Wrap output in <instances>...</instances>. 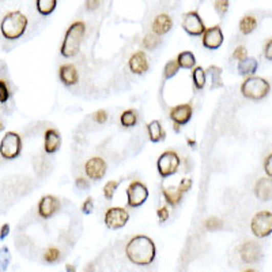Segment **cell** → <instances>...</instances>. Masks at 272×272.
<instances>
[{
    "label": "cell",
    "instance_id": "obj_25",
    "mask_svg": "<svg viewBox=\"0 0 272 272\" xmlns=\"http://www.w3.org/2000/svg\"><path fill=\"white\" fill-rule=\"evenodd\" d=\"M205 71V75H208L211 78V90H215V89H219V87L223 86V82H222V70L217 66H210Z\"/></svg>",
    "mask_w": 272,
    "mask_h": 272
},
{
    "label": "cell",
    "instance_id": "obj_8",
    "mask_svg": "<svg viewBox=\"0 0 272 272\" xmlns=\"http://www.w3.org/2000/svg\"><path fill=\"white\" fill-rule=\"evenodd\" d=\"M149 190L147 186L140 181H132L127 188V201L132 208L140 207L147 201Z\"/></svg>",
    "mask_w": 272,
    "mask_h": 272
},
{
    "label": "cell",
    "instance_id": "obj_35",
    "mask_svg": "<svg viewBox=\"0 0 272 272\" xmlns=\"http://www.w3.org/2000/svg\"><path fill=\"white\" fill-rule=\"evenodd\" d=\"M214 7H215L218 15L223 16L229 10V2L227 0H218V2H214Z\"/></svg>",
    "mask_w": 272,
    "mask_h": 272
},
{
    "label": "cell",
    "instance_id": "obj_49",
    "mask_svg": "<svg viewBox=\"0 0 272 272\" xmlns=\"http://www.w3.org/2000/svg\"><path fill=\"white\" fill-rule=\"evenodd\" d=\"M188 143H190V144H192V146H195V144H196V143H195V140H191V139H188Z\"/></svg>",
    "mask_w": 272,
    "mask_h": 272
},
{
    "label": "cell",
    "instance_id": "obj_39",
    "mask_svg": "<svg viewBox=\"0 0 272 272\" xmlns=\"http://www.w3.org/2000/svg\"><path fill=\"white\" fill-rule=\"evenodd\" d=\"M233 57L236 60H238V61L246 59V57H248V51H246V48L240 45V47L237 48L236 51L233 52Z\"/></svg>",
    "mask_w": 272,
    "mask_h": 272
},
{
    "label": "cell",
    "instance_id": "obj_42",
    "mask_svg": "<svg viewBox=\"0 0 272 272\" xmlns=\"http://www.w3.org/2000/svg\"><path fill=\"white\" fill-rule=\"evenodd\" d=\"M93 117H94L95 121L99 122V124H103V122H105L108 120L107 112L103 111V109H99V111L95 112L94 115H93Z\"/></svg>",
    "mask_w": 272,
    "mask_h": 272
},
{
    "label": "cell",
    "instance_id": "obj_36",
    "mask_svg": "<svg viewBox=\"0 0 272 272\" xmlns=\"http://www.w3.org/2000/svg\"><path fill=\"white\" fill-rule=\"evenodd\" d=\"M10 98V90H8V86L6 80L0 79V102L6 103Z\"/></svg>",
    "mask_w": 272,
    "mask_h": 272
},
{
    "label": "cell",
    "instance_id": "obj_51",
    "mask_svg": "<svg viewBox=\"0 0 272 272\" xmlns=\"http://www.w3.org/2000/svg\"><path fill=\"white\" fill-rule=\"evenodd\" d=\"M244 272H256V271H255V269L249 268V269H246V271H244Z\"/></svg>",
    "mask_w": 272,
    "mask_h": 272
},
{
    "label": "cell",
    "instance_id": "obj_15",
    "mask_svg": "<svg viewBox=\"0 0 272 272\" xmlns=\"http://www.w3.org/2000/svg\"><path fill=\"white\" fill-rule=\"evenodd\" d=\"M240 256L241 260L244 261V263H246V264L256 263L261 256L260 245L256 244L255 241H246V242L242 244V246H241Z\"/></svg>",
    "mask_w": 272,
    "mask_h": 272
},
{
    "label": "cell",
    "instance_id": "obj_28",
    "mask_svg": "<svg viewBox=\"0 0 272 272\" xmlns=\"http://www.w3.org/2000/svg\"><path fill=\"white\" fill-rule=\"evenodd\" d=\"M120 122H121L122 127H128V128L136 125V122H138L136 112L134 109H128V111L122 112L121 117H120Z\"/></svg>",
    "mask_w": 272,
    "mask_h": 272
},
{
    "label": "cell",
    "instance_id": "obj_30",
    "mask_svg": "<svg viewBox=\"0 0 272 272\" xmlns=\"http://www.w3.org/2000/svg\"><path fill=\"white\" fill-rule=\"evenodd\" d=\"M10 261H11L10 249H8L7 246H3V248L0 249V272L7 271Z\"/></svg>",
    "mask_w": 272,
    "mask_h": 272
},
{
    "label": "cell",
    "instance_id": "obj_11",
    "mask_svg": "<svg viewBox=\"0 0 272 272\" xmlns=\"http://www.w3.org/2000/svg\"><path fill=\"white\" fill-rule=\"evenodd\" d=\"M107 162L99 157L90 158L85 165V172H86L87 177L90 180H95V181L101 180L107 174Z\"/></svg>",
    "mask_w": 272,
    "mask_h": 272
},
{
    "label": "cell",
    "instance_id": "obj_48",
    "mask_svg": "<svg viewBox=\"0 0 272 272\" xmlns=\"http://www.w3.org/2000/svg\"><path fill=\"white\" fill-rule=\"evenodd\" d=\"M66 271L67 272H76L75 265H72V264H70V263H68V264H66Z\"/></svg>",
    "mask_w": 272,
    "mask_h": 272
},
{
    "label": "cell",
    "instance_id": "obj_10",
    "mask_svg": "<svg viewBox=\"0 0 272 272\" xmlns=\"http://www.w3.org/2000/svg\"><path fill=\"white\" fill-rule=\"evenodd\" d=\"M181 25L182 29L192 37L201 36L205 32L204 22L201 20V16L197 11H190L184 14Z\"/></svg>",
    "mask_w": 272,
    "mask_h": 272
},
{
    "label": "cell",
    "instance_id": "obj_40",
    "mask_svg": "<svg viewBox=\"0 0 272 272\" xmlns=\"http://www.w3.org/2000/svg\"><path fill=\"white\" fill-rule=\"evenodd\" d=\"M177 188L181 194H186V192L192 188V180H191V178H182L180 185H178Z\"/></svg>",
    "mask_w": 272,
    "mask_h": 272
},
{
    "label": "cell",
    "instance_id": "obj_47",
    "mask_svg": "<svg viewBox=\"0 0 272 272\" xmlns=\"http://www.w3.org/2000/svg\"><path fill=\"white\" fill-rule=\"evenodd\" d=\"M99 4H101V2H86V8L87 10H95V8L98 7Z\"/></svg>",
    "mask_w": 272,
    "mask_h": 272
},
{
    "label": "cell",
    "instance_id": "obj_45",
    "mask_svg": "<svg viewBox=\"0 0 272 272\" xmlns=\"http://www.w3.org/2000/svg\"><path fill=\"white\" fill-rule=\"evenodd\" d=\"M8 234H10V225H8V223H4V225L2 226V229H0V240H4Z\"/></svg>",
    "mask_w": 272,
    "mask_h": 272
},
{
    "label": "cell",
    "instance_id": "obj_1",
    "mask_svg": "<svg viewBox=\"0 0 272 272\" xmlns=\"http://www.w3.org/2000/svg\"><path fill=\"white\" fill-rule=\"evenodd\" d=\"M127 257L134 264L149 265L151 264L157 255L154 241L147 236H135L127 244Z\"/></svg>",
    "mask_w": 272,
    "mask_h": 272
},
{
    "label": "cell",
    "instance_id": "obj_3",
    "mask_svg": "<svg viewBox=\"0 0 272 272\" xmlns=\"http://www.w3.org/2000/svg\"><path fill=\"white\" fill-rule=\"evenodd\" d=\"M85 32H86V26L82 20H76L68 28L66 37H64L63 45L60 48V53L64 57H74L79 53L80 49V44L85 37Z\"/></svg>",
    "mask_w": 272,
    "mask_h": 272
},
{
    "label": "cell",
    "instance_id": "obj_16",
    "mask_svg": "<svg viewBox=\"0 0 272 272\" xmlns=\"http://www.w3.org/2000/svg\"><path fill=\"white\" fill-rule=\"evenodd\" d=\"M130 70L136 75H142L149 70V61H147V56L143 51L135 52L134 55L130 57Z\"/></svg>",
    "mask_w": 272,
    "mask_h": 272
},
{
    "label": "cell",
    "instance_id": "obj_33",
    "mask_svg": "<svg viewBox=\"0 0 272 272\" xmlns=\"http://www.w3.org/2000/svg\"><path fill=\"white\" fill-rule=\"evenodd\" d=\"M60 257V250L57 248H48L44 253V260L47 261V263H56V261L59 260Z\"/></svg>",
    "mask_w": 272,
    "mask_h": 272
},
{
    "label": "cell",
    "instance_id": "obj_38",
    "mask_svg": "<svg viewBox=\"0 0 272 272\" xmlns=\"http://www.w3.org/2000/svg\"><path fill=\"white\" fill-rule=\"evenodd\" d=\"M80 208H82V213L86 214V215L93 213V208H94V200H93V197H87L86 200L83 201Z\"/></svg>",
    "mask_w": 272,
    "mask_h": 272
},
{
    "label": "cell",
    "instance_id": "obj_13",
    "mask_svg": "<svg viewBox=\"0 0 272 272\" xmlns=\"http://www.w3.org/2000/svg\"><path fill=\"white\" fill-rule=\"evenodd\" d=\"M59 208V199L53 195H45V196L41 197V200L38 203V214L39 217L44 218V219H49L51 217H53Z\"/></svg>",
    "mask_w": 272,
    "mask_h": 272
},
{
    "label": "cell",
    "instance_id": "obj_46",
    "mask_svg": "<svg viewBox=\"0 0 272 272\" xmlns=\"http://www.w3.org/2000/svg\"><path fill=\"white\" fill-rule=\"evenodd\" d=\"M264 55H265V57H267V60H272V41L271 39H268V43H267V45H265Z\"/></svg>",
    "mask_w": 272,
    "mask_h": 272
},
{
    "label": "cell",
    "instance_id": "obj_21",
    "mask_svg": "<svg viewBox=\"0 0 272 272\" xmlns=\"http://www.w3.org/2000/svg\"><path fill=\"white\" fill-rule=\"evenodd\" d=\"M147 131H149V136H150V140L153 143L162 142L166 138L165 130H163L161 121H158V120H153L147 125Z\"/></svg>",
    "mask_w": 272,
    "mask_h": 272
},
{
    "label": "cell",
    "instance_id": "obj_6",
    "mask_svg": "<svg viewBox=\"0 0 272 272\" xmlns=\"http://www.w3.org/2000/svg\"><path fill=\"white\" fill-rule=\"evenodd\" d=\"M181 159L178 157L176 151H165L161 157L158 158L157 161V169L158 173L161 174V177H170L173 174L177 173L178 168H180Z\"/></svg>",
    "mask_w": 272,
    "mask_h": 272
},
{
    "label": "cell",
    "instance_id": "obj_2",
    "mask_svg": "<svg viewBox=\"0 0 272 272\" xmlns=\"http://www.w3.org/2000/svg\"><path fill=\"white\" fill-rule=\"evenodd\" d=\"M28 16H25L20 11H11L6 14L2 20L0 30L4 38L7 39H18L24 36L28 28Z\"/></svg>",
    "mask_w": 272,
    "mask_h": 272
},
{
    "label": "cell",
    "instance_id": "obj_5",
    "mask_svg": "<svg viewBox=\"0 0 272 272\" xmlns=\"http://www.w3.org/2000/svg\"><path fill=\"white\" fill-rule=\"evenodd\" d=\"M22 151V139L16 132H6L0 142V155L4 159H15Z\"/></svg>",
    "mask_w": 272,
    "mask_h": 272
},
{
    "label": "cell",
    "instance_id": "obj_23",
    "mask_svg": "<svg viewBox=\"0 0 272 272\" xmlns=\"http://www.w3.org/2000/svg\"><path fill=\"white\" fill-rule=\"evenodd\" d=\"M176 63H177L178 68L191 70V68H194L195 64H196V57H195V55L191 51H184L177 56Z\"/></svg>",
    "mask_w": 272,
    "mask_h": 272
},
{
    "label": "cell",
    "instance_id": "obj_19",
    "mask_svg": "<svg viewBox=\"0 0 272 272\" xmlns=\"http://www.w3.org/2000/svg\"><path fill=\"white\" fill-rule=\"evenodd\" d=\"M61 146V136L59 131L55 128H49L45 131V151L48 154H53Z\"/></svg>",
    "mask_w": 272,
    "mask_h": 272
},
{
    "label": "cell",
    "instance_id": "obj_7",
    "mask_svg": "<svg viewBox=\"0 0 272 272\" xmlns=\"http://www.w3.org/2000/svg\"><path fill=\"white\" fill-rule=\"evenodd\" d=\"M252 233L259 238L268 237L272 232V214L271 211H260L252 218L250 222Z\"/></svg>",
    "mask_w": 272,
    "mask_h": 272
},
{
    "label": "cell",
    "instance_id": "obj_44",
    "mask_svg": "<svg viewBox=\"0 0 272 272\" xmlns=\"http://www.w3.org/2000/svg\"><path fill=\"white\" fill-rule=\"evenodd\" d=\"M75 185L78 186L79 190H89V181H87L86 178H83V177L76 178Z\"/></svg>",
    "mask_w": 272,
    "mask_h": 272
},
{
    "label": "cell",
    "instance_id": "obj_20",
    "mask_svg": "<svg viewBox=\"0 0 272 272\" xmlns=\"http://www.w3.org/2000/svg\"><path fill=\"white\" fill-rule=\"evenodd\" d=\"M255 195L259 200L269 201L272 196V181L271 178L263 177L255 185Z\"/></svg>",
    "mask_w": 272,
    "mask_h": 272
},
{
    "label": "cell",
    "instance_id": "obj_26",
    "mask_svg": "<svg viewBox=\"0 0 272 272\" xmlns=\"http://www.w3.org/2000/svg\"><path fill=\"white\" fill-rule=\"evenodd\" d=\"M257 26V20L255 16L252 15H246L244 16L242 19L240 20V32L242 33V34H250V33L256 29Z\"/></svg>",
    "mask_w": 272,
    "mask_h": 272
},
{
    "label": "cell",
    "instance_id": "obj_12",
    "mask_svg": "<svg viewBox=\"0 0 272 272\" xmlns=\"http://www.w3.org/2000/svg\"><path fill=\"white\" fill-rule=\"evenodd\" d=\"M223 39H225V37H223V32H222L219 25L205 29V32L203 33V45L207 49H211V51H215L221 47L223 44Z\"/></svg>",
    "mask_w": 272,
    "mask_h": 272
},
{
    "label": "cell",
    "instance_id": "obj_50",
    "mask_svg": "<svg viewBox=\"0 0 272 272\" xmlns=\"http://www.w3.org/2000/svg\"><path fill=\"white\" fill-rule=\"evenodd\" d=\"M3 130H4V125L0 122V131H3Z\"/></svg>",
    "mask_w": 272,
    "mask_h": 272
},
{
    "label": "cell",
    "instance_id": "obj_4",
    "mask_svg": "<svg viewBox=\"0 0 272 272\" xmlns=\"http://www.w3.org/2000/svg\"><path fill=\"white\" fill-rule=\"evenodd\" d=\"M271 91V85L267 79L260 78V76H248L241 85V93L245 98L259 101L269 94Z\"/></svg>",
    "mask_w": 272,
    "mask_h": 272
},
{
    "label": "cell",
    "instance_id": "obj_18",
    "mask_svg": "<svg viewBox=\"0 0 272 272\" xmlns=\"http://www.w3.org/2000/svg\"><path fill=\"white\" fill-rule=\"evenodd\" d=\"M172 26H173L172 18L168 14H159L153 20V34L158 37L166 34L172 29Z\"/></svg>",
    "mask_w": 272,
    "mask_h": 272
},
{
    "label": "cell",
    "instance_id": "obj_27",
    "mask_svg": "<svg viewBox=\"0 0 272 272\" xmlns=\"http://www.w3.org/2000/svg\"><path fill=\"white\" fill-rule=\"evenodd\" d=\"M36 4L39 14L44 16H47L55 11L56 6H57V2H56V0H37Z\"/></svg>",
    "mask_w": 272,
    "mask_h": 272
},
{
    "label": "cell",
    "instance_id": "obj_41",
    "mask_svg": "<svg viewBox=\"0 0 272 272\" xmlns=\"http://www.w3.org/2000/svg\"><path fill=\"white\" fill-rule=\"evenodd\" d=\"M157 215H158V219H159V222H162V223H163V222H166L168 219H169V215H170L169 208H168L166 205H163V207H161V208H158Z\"/></svg>",
    "mask_w": 272,
    "mask_h": 272
},
{
    "label": "cell",
    "instance_id": "obj_17",
    "mask_svg": "<svg viewBox=\"0 0 272 272\" xmlns=\"http://www.w3.org/2000/svg\"><path fill=\"white\" fill-rule=\"evenodd\" d=\"M60 80L66 85V86H74L79 80L78 70L74 64H64L59 70Z\"/></svg>",
    "mask_w": 272,
    "mask_h": 272
},
{
    "label": "cell",
    "instance_id": "obj_37",
    "mask_svg": "<svg viewBox=\"0 0 272 272\" xmlns=\"http://www.w3.org/2000/svg\"><path fill=\"white\" fill-rule=\"evenodd\" d=\"M222 227V222L219 218L211 217L205 221V229L207 230H219Z\"/></svg>",
    "mask_w": 272,
    "mask_h": 272
},
{
    "label": "cell",
    "instance_id": "obj_9",
    "mask_svg": "<svg viewBox=\"0 0 272 272\" xmlns=\"http://www.w3.org/2000/svg\"><path fill=\"white\" fill-rule=\"evenodd\" d=\"M130 221V213L122 207H112L105 214V225L112 230L124 227Z\"/></svg>",
    "mask_w": 272,
    "mask_h": 272
},
{
    "label": "cell",
    "instance_id": "obj_29",
    "mask_svg": "<svg viewBox=\"0 0 272 272\" xmlns=\"http://www.w3.org/2000/svg\"><path fill=\"white\" fill-rule=\"evenodd\" d=\"M192 78H194L195 87H196L197 90H201V89L205 86V79H207L204 68L201 67L195 68L194 74H192Z\"/></svg>",
    "mask_w": 272,
    "mask_h": 272
},
{
    "label": "cell",
    "instance_id": "obj_32",
    "mask_svg": "<svg viewBox=\"0 0 272 272\" xmlns=\"http://www.w3.org/2000/svg\"><path fill=\"white\" fill-rule=\"evenodd\" d=\"M118 184H120V181H108L107 184H105V186H103V196L107 197L108 200L113 199Z\"/></svg>",
    "mask_w": 272,
    "mask_h": 272
},
{
    "label": "cell",
    "instance_id": "obj_31",
    "mask_svg": "<svg viewBox=\"0 0 272 272\" xmlns=\"http://www.w3.org/2000/svg\"><path fill=\"white\" fill-rule=\"evenodd\" d=\"M178 70H180V68H178L177 63H176V60H170V61L166 63L165 68H163V76H165L166 79L173 78L178 72Z\"/></svg>",
    "mask_w": 272,
    "mask_h": 272
},
{
    "label": "cell",
    "instance_id": "obj_22",
    "mask_svg": "<svg viewBox=\"0 0 272 272\" xmlns=\"http://www.w3.org/2000/svg\"><path fill=\"white\" fill-rule=\"evenodd\" d=\"M257 67H259V64H257V60L253 59V57H246V59L241 60L240 63H238V72H240V75L242 76H253V74L257 71Z\"/></svg>",
    "mask_w": 272,
    "mask_h": 272
},
{
    "label": "cell",
    "instance_id": "obj_24",
    "mask_svg": "<svg viewBox=\"0 0 272 272\" xmlns=\"http://www.w3.org/2000/svg\"><path fill=\"white\" fill-rule=\"evenodd\" d=\"M162 194L165 196L166 203L170 205H177L182 200V195H184L178 191V188H173V186H169V188L162 186Z\"/></svg>",
    "mask_w": 272,
    "mask_h": 272
},
{
    "label": "cell",
    "instance_id": "obj_43",
    "mask_svg": "<svg viewBox=\"0 0 272 272\" xmlns=\"http://www.w3.org/2000/svg\"><path fill=\"white\" fill-rule=\"evenodd\" d=\"M264 170H265V173H267V176H268V177L271 178V176H272V155L271 154H269L268 157L265 158Z\"/></svg>",
    "mask_w": 272,
    "mask_h": 272
},
{
    "label": "cell",
    "instance_id": "obj_34",
    "mask_svg": "<svg viewBox=\"0 0 272 272\" xmlns=\"http://www.w3.org/2000/svg\"><path fill=\"white\" fill-rule=\"evenodd\" d=\"M159 43H161V39H159L158 36H155V34H147V36L144 37V39H143V45H144L147 49H154Z\"/></svg>",
    "mask_w": 272,
    "mask_h": 272
},
{
    "label": "cell",
    "instance_id": "obj_14",
    "mask_svg": "<svg viewBox=\"0 0 272 272\" xmlns=\"http://www.w3.org/2000/svg\"><path fill=\"white\" fill-rule=\"evenodd\" d=\"M192 113H194V109L191 103H181V105L172 108L169 116L176 125H185L192 118Z\"/></svg>",
    "mask_w": 272,
    "mask_h": 272
}]
</instances>
